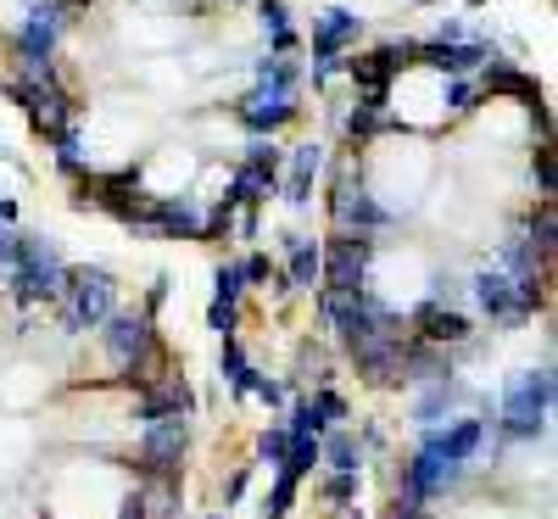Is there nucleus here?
Instances as JSON below:
<instances>
[{"mask_svg":"<svg viewBox=\"0 0 558 519\" xmlns=\"http://www.w3.org/2000/svg\"><path fill=\"white\" fill-rule=\"evenodd\" d=\"M324 168V146H296L291 152V179H286V202H307V191H313V173Z\"/></svg>","mask_w":558,"mask_h":519,"instance_id":"nucleus-15","label":"nucleus"},{"mask_svg":"<svg viewBox=\"0 0 558 519\" xmlns=\"http://www.w3.org/2000/svg\"><path fill=\"white\" fill-rule=\"evenodd\" d=\"M336 218H341L347 229L357 224V229L368 234V229H380V224H386L391 213H386V207H380L375 196H363V191H341V196H336Z\"/></svg>","mask_w":558,"mask_h":519,"instance_id":"nucleus-14","label":"nucleus"},{"mask_svg":"<svg viewBox=\"0 0 558 519\" xmlns=\"http://www.w3.org/2000/svg\"><path fill=\"white\" fill-rule=\"evenodd\" d=\"M12 213H17V207H12V202H0V218H7V224H12Z\"/></svg>","mask_w":558,"mask_h":519,"instance_id":"nucleus-37","label":"nucleus"},{"mask_svg":"<svg viewBox=\"0 0 558 519\" xmlns=\"http://www.w3.org/2000/svg\"><path fill=\"white\" fill-rule=\"evenodd\" d=\"M368 257H375V241L357 229L336 234L330 246H324V274L318 279H330V291H363V274H368Z\"/></svg>","mask_w":558,"mask_h":519,"instance_id":"nucleus-5","label":"nucleus"},{"mask_svg":"<svg viewBox=\"0 0 558 519\" xmlns=\"http://www.w3.org/2000/svg\"><path fill=\"white\" fill-rule=\"evenodd\" d=\"M23 257V234L17 229H0V268H12Z\"/></svg>","mask_w":558,"mask_h":519,"instance_id":"nucleus-31","label":"nucleus"},{"mask_svg":"<svg viewBox=\"0 0 558 519\" xmlns=\"http://www.w3.org/2000/svg\"><path fill=\"white\" fill-rule=\"evenodd\" d=\"M257 452H263L268 463H286V452H291V431H263Z\"/></svg>","mask_w":558,"mask_h":519,"instance_id":"nucleus-28","label":"nucleus"},{"mask_svg":"<svg viewBox=\"0 0 558 519\" xmlns=\"http://www.w3.org/2000/svg\"><path fill=\"white\" fill-rule=\"evenodd\" d=\"M241 291H246V274L241 268H218V297L223 302H241Z\"/></svg>","mask_w":558,"mask_h":519,"instance_id":"nucleus-29","label":"nucleus"},{"mask_svg":"<svg viewBox=\"0 0 558 519\" xmlns=\"http://www.w3.org/2000/svg\"><path fill=\"white\" fill-rule=\"evenodd\" d=\"M246 397H263L268 408H279V402H286V391H279L274 381H263V374H257V369H252V386H246Z\"/></svg>","mask_w":558,"mask_h":519,"instance_id":"nucleus-30","label":"nucleus"},{"mask_svg":"<svg viewBox=\"0 0 558 519\" xmlns=\"http://www.w3.org/2000/svg\"><path fill=\"white\" fill-rule=\"evenodd\" d=\"M291 286H302V291H313L318 286V274H324V252L313 246V241H302V234H291Z\"/></svg>","mask_w":558,"mask_h":519,"instance_id":"nucleus-16","label":"nucleus"},{"mask_svg":"<svg viewBox=\"0 0 558 519\" xmlns=\"http://www.w3.org/2000/svg\"><path fill=\"white\" fill-rule=\"evenodd\" d=\"M62 7H89V0H62Z\"/></svg>","mask_w":558,"mask_h":519,"instance_id":"nucleus-38","label":"nucleus"},{"mask_svg":"<svg viewBox=\"0 0 558 519\" xmlns=\"http://www.w3.org/2000/svg\"><path fill=\"white\" fill-rule=\"evenodd\" d=\"M324 497H330V503H352L357 497V475H352V469H336V475L324 481Z\"/></svg>","mask_w":558,"mask_h":519,"instance_id":"nucleus-26","label":"nucleus"},{"mask_svg":"<svg viewBox=\"0 0 558 519\" xmlns=\"http://www.w3.org/2000/svg\"><path fill=\"white\" fill-rule=\"evenodd\" d=\"M235 302H223V297H213V307H207V324L218 329V336H235Z\"/></svg>","mask_w":558,"mask_h":519,"instance_id":"nucleus-27","label":"nucleus"},{"mask_svg":"<svg viewBox=\"0 0 558 519\" xmlns=\"http://www.w3.org/2000/svg\"><path fill=\"white\" fill-rule=\"evenodd\" d=\"M263 23H268V28H291V12H286V0H263Z\"/></svg>","mask_w":558,"mask_h":519,"instance_id":"nucleus-33","label":"nucleus"},{"mask_svg":"<svg viewBox=\"0 0 558 519\" xmlns=\"http://www.w3.org/2000/svg\"><path fill=\"white\" fill-rule=\"evenodd\" d=\"M553 234H558V224H553V207H547V202H542V213H536V218H531V246H536V252H542V257H547V252H553Z\"/></svg>","mask_w":558,"mask_h":519,"instance_id":"nucleus-23","label":"nucleus"},{"mask_svg":"<svg viewBox=\"0 0 558 519\" xmlns=\"http://www.w3.org/2000/svg\"><path fill=\"white\" fill-rule=\"evenodd\" d=\"M313 408L324 413V424H336V419H347V402H341L336 391H318V397H313Z\"/></svg>","mask_w":558,"mask_h":519,"instance_id":"nucleus-32","label":"nucleus"},{"mask_svg":"<svg viewBox=\"0 0 558 519\" xmlns=\"http://www.w3.org/2000/svg\"><path fill=\"white\" fill-rule=\"evenodd\" d=\"M481 442H486V424H481V419H458L452 431L430 436V447H436L441 458H452V463H470V458L481 452Z\"/></svg>","mask_w":558,"mask_h":519,"instance_id":"nucleus-13","label":"nucleus"},{"mask_svg":"<svg viewBox=\"0 0 558 519\" xmlns=\"http://www.w3.org/2000/svg\"><path fill=\"white\" fill-rule=\"evenodd\" d=\"M274 51H279V57L296 51V34H291V28H274Z\"/></svg>","mask_w":558,"mask_h":519,"instance_id":"nucleus-36","label":"nucleus"},{"mask_svg":"<svg viewBox=\"0 0 558 519\" xmlns=\"http://www.w3.org/2000/svg\"><path fill=\"white\" fill-rule=\"evenodd\" d=\"M318 458H330L336 469H357L352 458H357V447H352V436H330V442H324L318 447Z\"/></svg>","mask_w":558,"mask_h":519,"instance_id":"nucleus-24","label":"nucleus"},{"mask_svg":"<svg viewBox=\"0 0 558 519\" xmlns=\"http://www.w3.org/2000/svg\"><path fill=\"white\" fill-rule=\"evenodd\" d=\"M357 34H363V17L347 7H330L324 17H313V57H341Z\"/></svg>","mask_w":558,"mask_h":519,"instance_id":"nucleus-10","label":"nucleus"},{"mask_svg":"<svg viewBox=\"0 0 558 519\" xmlns=\"http://www.w3.org/2000/svg\"><path fill=\"white\" fill-rule=\"evenodd\" d=\"M458 475H463V463L441 458V452H436V447L425 442V447H418V458L408 463V475H402V486H408L413 497H425V503H430V497H436V492H447V486H452Z\"/></svg>","mask_w":558,"mask_h":519,"instance_id":"nucleus-7","label":"nucleus"},{"mask_svg":"<svg viewBox=\"0 0 558 519\" xmlns=\"http://www.w3.org/2000/svg\"><path fill=\"white\" fill-rule=\"evenodd\" d=\"M223 381H229V386H235L241 397H246V386H252V363L241 358V347H235V341H229V336H223Z\"/></svg>","mask_w":558,"mask_h":519,"instance_id":"nucleus-21","label":"nucleus"},{"mask_svg":"<svg viewBox=\"0 0 558 519\" xmlns=\"http://www.w3.org/2000/svg\"><path fill=\"white\" fill-rule=\"evenodd\" d=\"M184 458V419H151L146 436H140V463H146V475L157 481H173V469Z\"/></svg>","mask_w":558,"mask_h":519,"instance_id":"nucleus-6","label":"nucleus"},{"mask_svg":"<svg viewBox=\"0 0 558 519\" xmlns=\"http://www.w3.org/2000/svg\"><path fill=\"white\" fill-rule=\"evenodd\" d=\"M296 62H263L257 68V89L241 101V123L257 129V134H274L279 123H291L296 118Z\"/></svg>","mask_w":558,"mask_h":519,"instance_id":"nucleus-1","label":"nucleus"},{"mask_svg":"<svg viewBox=\"0 0 558 519\" xmlns=\"http://www.w3.org/2000/svg\"><path fill=\"white\" fill-rule=\"evenodd\" d=\"M486 89H492V96H514V101H525V107H531V118H536V129L547 134V107H542V89H536V79H531V73H520V68H508V62H497V57H492Z\"/></svg>","mask_w":558,"mask_h":519,"instance_id":"nucleus-9","label":"nucleus"},{"mask_svg":"<svg viewBox=\"0 0 558 519\" xmlns=\"http://www.w3.org/2000/svg\"><path fill=\"white\" fill-rule=\"evenodd\" d=\"M107 352H112V363H123V381H134L146 369V358L157 352L151 313H107Z\"/></svg>","mask_w":558,"mask_h":519,"instance_id":"nucleus-4","label":"nucleus"},{"mask_svg":"<svg viewBox=\"0 0 558 519\" xmlns=\"http://www.w3.org/2000/svg\"><path fill=\"white\" fill-rule=\"evenodd\" d=\"M241 274H246V286H263V279H268L274 268H268V257H246V263H241Z\"/></svg>","mask_w":558,"mask_h":519,"instance_id":"nucleus-35","label":"nucleus"},{"mask_svg":"<svg viewBox=\"0 0 558 519\" xmlns=\"http://www.w3.org/2000/svg\"><path fill=\"white\" fill-rule=\"evenodd\" d=\"M413 324H418V336L436 341V347H458V341H470V318L452 313V307H441V302H425V307L413 313Z\"/></svg>","mask_w":558,"mask_h":519,"instance_id":"nucleus-12","label":"nucleus"},{"mask_svg":"<svg viewBox=\"0 0 558 519\" xmlns=\"http://www.w3.org/2000/svg\"><path fill=\"white\" fill-rule=\"evenodd\" d=\"M547 408H553V369H531V374H520L508 402H502V431L508 436H536L547 424Z\"/></svg>","mask_w":558,"mask_h":519,"instance_id":"nucleus-2","label":"nucleus"},{"mask_svg":"<svg viewBox=\"0 0 558 519\" xmlns=\"http://www.w3.org/2000/svg\"><path fill=\"white\" fill-rule=\"evenodd\" d=\"M536 184H542V196H553V152L547 146L536 152Z\"/></svg>","mask_w":558,"mask_h":519,"instance_id":"nucleus-34","label":"nucleus"},{"mask_svg":"<svg viewBox=\"0 0 558 519\" xmlns=\"http://www.w3.org/2000/svg\"><path fill=\"white\" fill-rule=\"evenodd\" d=\"M447 402H452V381L441 374V381H430V391L418 397V424H436V419L447 413Z\"/></svg>","mask_w":558,"mask_h":519,"instance_id":"nucleus-20","label":"nucleus"},{"mask_svg":"<svg viewBox=\"0 0 558 519\" xmlns=\"http://www.w3.org/2000/svg\"><path fill=\"white\" fill-rule=\"evenodd\" d=\"M313 463H318V436H291V452H286V463H279V469H286L291 481H302Z\"/></svg>","mask_w":558,"mask_h":519,"instance_id":"nucleus-19","label":"nucleus"},{"mask_svg":"<svg viewBox=\"0 0 558 519\" xmlns=\"http://www.w3.org/2000/svg\"><path fill=\"white\" fill-rule=\"evenodd\" d=\"M324 431V413L313 408V402H296V413H291V436H318Z\"/></svg>","mask_w":558,"mask_h":519,"instance_id":"nucleus-25","label":"nucleus"},{"mask_svg":"<svg viewBox=\"0 0 558 519\" xmlns=\"http://www.w3.org/2000/svg\"><path fill=\"white\" fill-rule=\"evenodd\" d=\"M62 291H68V302H73V307H68V324H73V329L107 324V313H112V302H118V286H112L107 268H68Z\"/></svg>","mask_w":558,"mask_h":519,"instance_id":"nucleus-3","label":"nucleus"},{"mask_svg":"<svg viewBox=\"0 0 558 519\" xmlns=\"http://www.w3.org/2000/svg\"><path fill=\"white\" fill-rule=\"evenodd\" d=\"M441 101H447V112H458V118H470L475 107H481V89L463 79V73H447V89H441Z\"/></svg>","mask_w":558,"mask_h":519,"instance_id":"nucleus-18","label":"nucleus"},{"mask_svg":"<svg viewBox=\"0 0 558 519\" xmlns=\"http://www.w3.org/2000/svg\"><path fill=\"white\" fill-rule=\"evenodd\" d=\"M291 503H296V481H291V475H279V481H274V492H268L263 519H286V514H291Z\"/></svg>","mask_w":558,"mask_h":519,"instance_id":"nucleus-22","label":"nucleus"},{"mask_svg":"<svg viewBox=\"0 0 558 519\" xmlns=\"http://www.w3.org/2000/svg\"><path fill=\"white\" fill-rule=\"evenodd\" d=\"M475 302H481L492 318H502V324H525V318H531V307L514 297V279H508L502 268L475 274Z\"/></svg>","mask_w":558,"mask_h":519,"instance_id":"nucleus-8","label":"nucleus"},{"mask_svg":"<svg viewBox=\"0 0 558 519\" xmlns=\"http://www.w3.org/2000/svg\"><path fill=\"white\" fill-rule=\"evenodd\" d=\"M173 413H191V391H184V386H162V391H151L146 402H140V424L173 419Z\"/></svg>","mask_w":558,"mask_h":519,"instance_id":"nucleus-17","label":"nucleus"},{"mask_svg":"<svg viewBox=\"0 0 558 519\" xmlns=\"http://www.w3.org/2000/svg\"><path fill=\"white\" fill-rule=\"evenodd\" d=\"M151 229L168 234V241H202V207L191 196H157Z\"/></svg>","mask_w":558,"mask_h":519,"instance_id":"nucleus-11","label":"nucleus"}]
</instances>
